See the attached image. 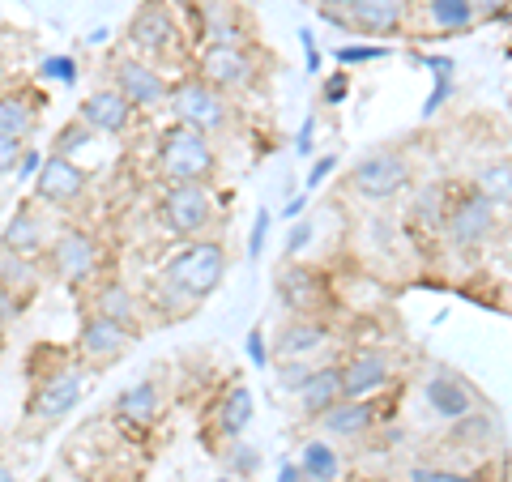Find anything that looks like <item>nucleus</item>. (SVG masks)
Returning <instances> with one entry per match:
<instances>
[{
    "mask_svg": "<svg viewBox=\"0 0 512 482\" xmlns=\"http://www.w3.org/2000/svg\"><path fill=\"white\" fill-rule=\"evenodd\" d=\"M222 278H227V248L218 244V239H192V244H184L180 252L167 261L163 269V291L184 303V308H192V303L210 299Z\"/></svg>",
    "mask_w": 512,
    "mask_h": 482,
    "instance_id": "1",
    "label": "nucleus"
},
{
    "mask_svg": "<svg viewBox=\"0 0 512 482\" xmlns=\"http://www.w3.org/2000/svg\"><path fill=\"white\" fill-rule=\"evenodd\" d=\"M218 171V154L210 146V133L188 124H171L158 141V175L171 184H210Z\"/></svg>",
    "mask_w": 512,
    "mask_h": 482,
    "instance_id": "2",
    "label": "nucleus"
},
{
    "mask_svg": "<svg viewBox=\"0 0 512 482\" xmlns=\"http://www.w3.org/2000/svg\"><path fill=\"white\" fill-rule=\"evenodd\" d=\"M158 218L163 227L180 239H197L210 231L214 222V197L205 184H171L163 192V205H158Z\"/></svg>",
    "mask_w": 512,
    "mask_h": 482,
    "instance_id": "3",
    "label": "nucleus"
},
{
    "mask_svg": "<svg viewBox=\"0 0 512 482\" xmlns=\"http://www.w3.org/2000/svg\"><path fill=\"white\" fill-rule=\"evenodd\" d=\"M167 107L175 124H188V128H201V133H218L227 124V99L222 90H214L205 77H192V82H180L171 94H167Z\"/></svg>",
    "mask_w": 512,
    "mask_h": 482,
    "instance_id": "4",
    "label": "nucleus"
},
{
    "mask_svg": "<svg viewBox=\"0 0 512 482\" xmlns=\"http://www.w3.org/2000/svg\"><path fill=\"white\" fill-rule=\"evenodd\" d=\"M350 188L367 201H393L410 188V163L393 150H372L363 154L355 171H350Z\"/></svg>",
    "mask_w": 512,
    "mask_h": 482,
    "instance_id": "5",
    "label": "nucleus"
},
{
    "mask_svg": "<svg viewBox=\"0 0 512 482\" xmlns=\"http://www.w3.org/2000/svg\"><path fill=\"white\" fill-rule=\"evenodd\" d=\"M133 342H137V329H128V325H120V320H107L99 312H90L82 333H77V359L90 363V367H107V363H116Z\"/></svg>",
    "mask_w": 512,
    "mask_h": 482,
    "instance_id": "6",
    "label": "nucleus"
},
{
    "mask_svg": "<svg viewBox=\"0 0 512 482\" xmlns=\"http://www.w3.org/2000/svg\"><path fill=\"white\" fill-rule=\"evenodd\" d=\"M47 261L60 282H90L99 273V239L90 231H60L47 244Z\"/></svg>",
    "mask_w": 512,
    "mask_h": 482,
    "instance_id": "7",
    "label": "nucleus"
},
{
    "mask_svg": "<svg viewBox=\"0 0 512 482\" xmlns=\"http://www.w3.org/2000/svg\"><path fill=\"white\" fill-rule=\"evenodd\" d=\"M111 86H116L137 111L163 107L167 94H171L167 82H163V73H158L154 64H146V60H116L111 64Z\"/></svg>",
    "mask_w": 512,
    "mask_h": 482,
    "instance_id": "8",
    "label": "nucleus"
},
{
    "mask_svg": "<svg viewBox=\"0 0 512 482\" xmlns=\"http://www.w3.org/2000/svg\"><path fill=\"white\" fill-rule=\"evenodd\" d=\"M495 231V201H487L483 192H470L466 201H457L448 210V222H444V235L453 239V248H478L487 244Z\"/></svg>",
    "mask_w": 512,
    "mask_h": 482,
    "instance_id": "9",
    "label": "nucleus"
},
{
    "mask_svg": "<svg viewBox=\"0 0 512 482\" xmlns=\"http://www.w3.org/2000/svg\"><path fill=\"white\" fill-rule=\"evenodd\" d=\"M175 39H180V26H175L171 9L163 5V0H146V5L133 13V22H128V43H133L137 52H146V56L171 52Z\"/></svg>",
    "mask_w": 512,
    "mask_h": 482,
    "instance_id": "10",
    "label": "nucleus"
},
{
    "mask_svg": "<svg viewBox=\"0 0 512 482\" xmlns=\"http://www.w3.org/2000/svg\"><path fill=\"white\" fill-rule=\"evenodd\" d=\"M423 397H427V410L444 423H461L478 410V393L453 372H431L423 380Z\"/></svg>",
    "mask_w": 512,
    "mask_h": 482,
    "instance_id": "11",
    "label": "nucleus"
},
{
    "mask_svg": "<svg viewBox=\"0 0 512 482\" xmlns=\"http://www.w3.org/2000/svg\"><path fill=\"white\" fill-rule=\"evenodd\" d=\"M86 192V171L77 158H64V154H52L43 158V167L35 175V197L47 201V205H73L82 201Z\"/></svg>",
    "mask_w": 512,
    "mask_h": 482,
    "instance_id": "12",
    "label": "nucleus"
},
{
    "mask_svg": "<svg viewBox=\"0 0 512 482\" xmlns=\"http://www.w3.org/2000/svg\"><path fill=\"white\" fill-rule=\"evenodd\" d=\"M342 397H376L380 389H389L393 380V359L384 350H355L342 367Z\"/></svg>",
    "mask_w": 512,
    "mask_h": 482,
    "instance_id": "13",
    "label": "nucleus"
},
{
    "mask_svg": "<svg viewBox=\"0 0 512 482\" xmlns=\"http://www.w3.org/2000/svg\"><path fill=\"white\" fill-rule=\"evenodd\" d=\"M77 401H82V372H77V367H64V372L47 376L35 389V397H30V419L56 423L69 410H77Z\"/></svg>",
    "mask_w": 512,
    "mask_h": 482,
    "instance_id": "14",
    "label": "nucleus"
},
{
    "mask_svg": "<svg viewBox=\"0 0 512 482\" xmlns=\"http://www.w3.org/2000/svg\"><path fill=\"white\" fill-rule=\"evenodd\" d=\"M133 116H137V107L128 103L116 86H103V90L86 94L82 111H77V120L90 124L94 133H107V137H120V133H128V124H133Z\"/></svg>",
    "mask_w": 512,
    "mask_h": 482,
    "instance_id": "15",
    "label": "nucleus"
},
{
    "mask_svg": "<svg viewBox=\"0 0 512 482\" xmlns=\"http://www.w3.org/2000/svg\"><path fill=\"white\" fill-rule=\"evenodd\" d=\"M201 77L210 82L214 90H239L252 82V60L239 52V47H222V43H210V52L201 56Z\"/></svg>",
    "mask_w": 512,
    "mask_h": 482,
    "instance_id": "16",
    "label": "nucleus"
},
{
    "mask_svg": "<svg viewBox=\"0 0 512 482\" xmlns=\"http://www.w3.org/2000/svg\"><path fill=\"white\" fill-rule=\"evenodd\" d=\"M372 423H376L372 397H342V401H333V406L320 414L325 436H338V440H359V436L372 431Z\"/></svg>",
    "mask_w": 512,
    "mask_h": 482,
    "instance_id": "17",
    "label": "nucleus"
},
{
    "mask_svg": "<svg viewBox=\"0 0 512 482\" xmlns=\"http://www.w3.org/2000/svg\"><path fill=\"white\" fill-rule=\"evenodd\" d=\"M346 22L359 35H393L406 22V0H355L346 9Z\"/></svg>",
    "mask_w": 512,
    "mask_h": 482,
    "instance_id": "18",
    "label": "nucleus"
},
{
    "mask_svg": "<svg viewBox=\"0 0 512 482\" xmlns=\"http://www.w3.org/2000/svg\"><path fill=\"white\" fill-rule=\"evenodd\" d=\"M278 295H282L286 308L308 316V312H320V303H325V286H320L316 269L291 265V269H282V278H278Z\"/></svg>",
    "mask_w": 512,
    "mask_h": 482,
    "instance_id": "19",
    "label": "nucleus"
},
{
    "mask_svg": "<svg viewBox=\"0 0 512 482\" xmlns=\"http://www.w3.org/2000/svg\"><path fill=\"white\" fill-rule=\"evenodd\" d=\"M333 342L329 329L325 325H316V320H291V325L282 329L278 337V355L282 359H316V355H325V346Z\"/></svg>",
    "mask_w": 512,
    "mask_h": 482,
    "instance_id": "20",
    "label": "nucleus"
},
{
    "mask_svg": "<svg viewBox=\"0 0 512 482\" xmlns=\"http://www.w3.org/2000/svg\"><path fill=\"white\" fill-rule=\"evenodd\" d=\"M333 401H342V376H338V367H312L308 380H303V389H299V406L308 419H320Z\"/></svg>",
    "mask_w": 512,
    "mask_h": 482,
    "instance_id": "21",
    "label": "nucleus"
},
{
    "mask_svg": "<svg viewBox=\"0 0 512 482\" xmlns=\"http://www.w3.org/2000/svg\"><path fill=\"white\" fill-rule=\"evenodd\" d=\"M299 474L303 482H338L342 478V457L325 436H312L303 440L299 448Z\"/></svg>",
    "mask_w": 512,
    "mask_h": 482,
    "instance_id": "22",
    "label": "nucleus"
},
{
    "mask_svg": "<svg viewBox=\"0 0 512 482\" xmlns=\"http://www.w3.org/2000/svg\"><path fill=\"white\" fill-rule=\"evenodd\" d=\"M116 410H120V419H128V423L150 427L158 414H163V389H158L154 380H141V384H133V389L120 393Z\"/></svg>",
    "mask_w": 512,
    "mask_h": 482,
    "instance_id": "23",
    "label": "nucleus"
},
{
    "mask_svg": "<svg viewBox=\"0 0 512 482\" xmlns=\"http://www.w3.org/2000/svg\"><path fill=\"white\" fill-rule=\"evenodd\" d=\"M0 248L18 252V256H39L47 248V227L35 210H18L13 222L5 227V239H0Z\"/></svg>",
    "mask_w": 512,
    "mask_h": 482,
    "instance_id": "24",
    "label": "nucleus"
},
{
    "mask_svg": "<svg viewBox=\"0 0 512 482\" xmlns=\"http://www.w3.org/2000/svg\"><path fill=\"white\" fill-rule=\"evenodd\" d=\"M39 282H43V273L35 265V256H18V252L0 248V291H13L18 299H26L39 291Z\"/></svg>",
    "mask_w": 512,
    "mask_h": 482,
    "instance_id": "25",
    "label": "nucleus"
},
{
    "mask_svg": "<svg viewBox=\"0 0 512 482\" xmlns=\"http://www.w3.org/2000/svg\"><path fill=\"white\" fill-rule=\"evenodd\" d=\"M252 410H256L252 393L244 389V384H231V389L222 393L218 410H214V423H218V431H222V436H227V440H235L239 431H244V427L252 423Z\"/></svg>",
    "mask_w": 512,
    "mask_h": 482,
    "instance_id": "26",
    "label": "nucleus"
},
{
    "mask_svg": "<svg viewBox=\"0 0 512 482\" xmlns=\"http://www.w3.org/2000/svg\"><path fill=\"white\" fill-rule=\"evenodd\" d=\"M448 210H453V205H448V184H427L410 205V222L419 231H444Z\"/></svg>",
    "mask_w": 512,
    "mask_h": 482,
    "instance_id": "27",
    "label": "nucleus"
},
{
    "mask_svg": "<svg viewBox=\"0 0 512 482\" xmlns=\"http://www.w3.org/2000/svg\"><path fill=\"white\" fill-rule=\"evenodd\" d=\"M94 312L107 316V320H120V325H128V329H137V299L124 282H103L99 291H94Z\"/></svg>",
    "mask_w": 512,
    "mask_h": 482,
    "instance_id": "28",
    "label": "nucleus"
},
{
    "mask_svg": "<svg viewBox=\"0 0 512 482\" xmlns=\"http://www.w3.org/2000/svg\"><path fill=\"white\" fill-rule=\"evenodd\" d=\"M39 124V107L26 99V94H0V133L9 137H30Z\"/></svg>",
    "mask_w": 512,
    "mask_h": 482,
    "instance_id": "29",
    "label": "nucleus"
},
{
    "mask_svg": "<svg viewBox=\"0 0 512 482\" xmlns=\"http://www.w3.org/2000/svg\"><path fill=\"white\" fill-rule=\"evenodd\" d=\"M474 5L470 0H427V22L444 30V35H461V30L474 26Z\"/></svg>",
    "mask_w": 512,
    "mask_h": 482,
    "instance_id": "30",
    "label": "nucleus"
},
{
    "mask_svg": "<svg viewBox=\"0 0 512 482\" xmlns=\"http://www.w3.org/2000/svg\"><path fill=\"white\" fill-rule=\"evenodd\" d=\"M239 22H235V9L227 5V0H214L210 13H205V39L210 43H222V47H235L239 43Z\"/></svg>",
    "mask_w": 512,
    "mask_h": 482,
    "instance_id": "31",
    "label": "nucleus"
},
{
    "mask_svg": "<svg viewBox=\"0 0 512 482\" xmlns=\"http://www.w3.org/2000/svg\"><path fill=\"white\" fill-rule=\"evenodd\" d=\"M427 69H431V77H436V90L427 94V103H423V116H436L440 111V103L453 94V69L457 64L448 60V56H427Z\"/></svg>",
    "mask_w": 512,
    "mask_h": 482,
    "instance_id": "32",
    "label": "nucleus"
},
{
    "mask_svg": "<svg viewBox=\"0 0 512 482\" xmlns=\"http://www.w3.org/2000/svg\"><path fill=\"white\" fill-rule=\"evenodd\" d=\"M474 188L495 205H512V167L508 163H491L483 175H478Z\"/></svg>",
    "mask_w": 512,
    "mask_h": 482,
    "instance_id": "33",
    "label": "nucleus"
},
{
    "mask_svg": "<svg viewBox=\"0 0 512 482\" xmlns=\"http://www.w3.org/2000/svg\"><path fill=\"white\" fill-rule=\"evenodd\" d=\"M94 141V128L90 124H82V120H73L69 128H60V137H56V146H52V154H64V158H73L82 146H90Z\"/></svg>",
    "mask_w": 512,
    "mask_h": 482,
    "instance_id": "34",
    "label": "nucleus"
},
{
    "mask_svg": "<svg viewBox=\"0 0 512 482\" xmlns=\"http://www.w3.org/2000/svg\"><path fill=\"white\" fill-rule=\"evenodd\" d=\"M410 482H487V478L466 474V470H444V465H414Z\"/></svg>",
    "mask_w": 512,
    "mask_h": 482,
    "instance_id": "35",
    "label": "nucleus"
},
{
    "mask_svg": "<svg viewBox=\"0 0 512 482\" xmlns=\"http://www.w3.org/2000/svg\"><path fill=\"white\" fill-rule=\"evenodd\" d=\"M389 47L384 43H346L338 47V64H372V60H384Z\"/></svg>",
    "mask_w": 512,
    "mask_h": 482,
    "instance_id": "36",
    "label": "nucleus"
},
{
    "mask_svg": "<svg viewBox=\"0 0 512 482\" xmlns=\"http://www.w3.org/2000/svg\"><path fill=\"white\" fill-rule=\"evenodd\" d=\"M39 73L47 77V82H60V86H73V82H77V64H73V56H47Z\"/></svg>",
    "mask_w": 512,
    "mask_h": 482,
    "instance_id": "37",
    "label": "nucleus"
},
{
    "mask_svg": "<svg viewBox=\"0 0 512 482\" xmlns=\"http://www.w3.org/2000/svg\"><path fill=\"white\" fill-rule=\"evenodd\" d=\"M231 470H235V478H248V474H256L261 470V453H256L252 444H231Z\"/></svg>",
    "mask_w": 512,
    "mask_h": 482,
    "instance_id": "38",
    "label": "nucleus"
},
{
    "mask_svg": "<svg viewBox=\"0 0 512 482\" xmlns=\"http://www.w3.org/2000/svg\"><path fill=\"white\" fill-rule=\"evenodd\" d=\"M308 372L312 367L303 363V359H282V372H278V384L286 393H299L303 389V380H308Z\"/></svg>",
    "mask_w": 512,
    "mask_h": 482,
    "instance_id": "39",
    "label": "nucleus"
},
{
    "mask_svg": "<svg viewBox=\"0 0 512 482\" xmlns=\"http://www.w3.org/2000/svg\"><path fill=\"white\" fill-rule=\"evenodd\" d=\"M22 150H26V141H22V137L0 133V175H13V171H18Z\"/></svg>",
    "mask_w": 512,
    "mask_h": 482,
    "instance_id": "40",
    "label": "nucleus"
},
{
    "mask_svg": "<svg viewBox=\"0 0 512 482\" xmlns=\"http://www.w3.org/2000/svg\"><path fill=\"white\" fill-rule=\"evenodd\" d=\"M269 227H274V214L269 210H256V222H252V235H248V256L256 261V256L265 252V239H269Z\"/></svg>",
    "mask_w": 512,
    "mask_h": 482,
    "instance_id": "41",
    "label": "nucleus"
},
{
    "mask_svg": "<svg viewBox=\"0 0 512 482\" xmlns=\"http://www.w3.org/2000/svg\"><path fill=\"white\" fill-rule=\"evenodd\" d=\"M312 244V222H295V227H291V235H286V261H291V256H299L303 248H308Z\"/></svg>",
    "mask_w": 512,
    "mask_h": 482,
    "instance_id": "42",
    "label": "nucleus"
},
{
    "mask_svg": "<svg viewBox=\"0 0 512 482\" xmlns=\"http://www.w3.org/2000/svg\"><path fill=\"white\" fill-rule=\"evenodd\" d=\"M346 94H350V77L346 73H333L329 82H325V90H320V99H325L329 107H338V103H346Z\"/></svg>",
    "mask_w": 512,
    "mask_h": 482,
    "instance_id": "43",
    "label": "nucleus"
},
{
    "mask_svg": "<svg viewBox=\"0 0 512 482\" xmlns=\"http://www.w3.org/2000/svg\"><path fill=\"white\" fill-rule=\"evenodd\" d=\"M22 303H26V299H18L13 291H0V329L13 325V320L22 316Z\"/></svg>",
    "mask_w": 512,
    "mask_h": 482,
    "instance_id": "44",
    "label": "nucleus"
},
{
    "mask_svg": "<svg viewBox=\"0 0 512 482\" xmlns=\"http://www.w3.org/2000/svg\"><path fill=\"white\" fill-rule=\"evenodd\" d=\"M248 359H252L256 367H265V363H269V346H265V333H261V325H256V329L248 333Z\"/></svg>",
    "mask_w": 512,
    "mask_h": 482,
    "instance_id": "45",
    "label": "nucleus"
},
{
    "mask_svg": "<svg viewBox=\"0 0 512 482\" xmlns=\"http://www.w3.org/2000/svg\"><path fill=\"white\" fill-rule=\"evenodd\" d=\"M333 167H338V158H333V154L316 158V163H312V171H308V188H320V184H325L329 175H333Z\"/></svg>",
    "mask_w": 512,
    "mask_h": 482,
    "instance_id": "46",
    "label": "nucleus"
},
{
    "mask_svg": "<svg viewBox=\"0 0 512 482\" xmlns=\"http://www.w3.org/2000/svg\"><path fill=\"white\" fill-rule=\"evenodd\" d=\"M312 146H316V116H308V120H303L299 137H295V154H303V158H308V154H312Z\"/></svg>",
    "mask_w": 512,
    "mask_h": 482,
    "instance_id": "47",
    "label": "nucleus"
},
{
    "mask_svg": "<svg viewBox=\"0 0 512 482\" xmlns=\"http://www.w3.org/2000/svg\"><path fill=\"white\" fill-rule=\"evenodd\" d=\"M39 167H43V154L39 150H22V158H18V180H35Z\"/></svg>",
    "mask_w": 512,
    "mask_h": 482,
    "instance_id": "48",
    "label": "nucleus"
},
{
    "mask_svg": "<svg viewBox=\"0 0 512 482\" xmlns=\"http://www.w3.org/2000/svg\"><path fill=\"white\" fill-rule=\"evenodd\" d=\"M478 18H504V13L512 9V0H470Z\"/></svg>",
    "mask_w": 512,
    "mask_h": 482,
    "instance_id": "49",
    "label": "nucleus"
},
{
    "mask_svg": "<svg viewBox=\"0 0 512 482\" xmlns=\"http://www.w3.org/2000/svg\"><path fill=\"white\" fill-rule=\"evenodd\" d=\"M299 43H303V60H308V73H316V69H320V52H316L312 30H299Z\"/></svg>",
    "mask_w": 512,
    "mask_h": 482,
    "instance_id": "50",
    "label": "nucleus"
},
{
    "mask_svg": "<svg viewBox=\"0 0 512 482\" xmlns=\"http://www.w3.org/2000/svg\"><path fill=\"white\" fill-rule=\"evenodd\" d=\"M303 210H308V197H291V201L282 205V218H286V222H299Z\"/></svg>",
    "mask_w": 512,
    "mask_h": 482,
    "instance_id": "51",
    "label": "nucleus"
},
{
    "mask_svg": "<svg viewBox=\"0 0 512 482\" xmlns=\"http://www.w3.org/2000/svg\"><path fill=\"white\" fill-rule=\"evenodd\" d=\"M278 482H303V474H299V461L282 457V465H278Z\"/></svg>",
    "mask_w": 512,
    "mask_h": 482,
    "instance_id": "52",
    "label": "nucleus"
},
{
    "mask_svg": "<svg viewBox=\"0 0 512 482\" xmlns=\"http://www.w3.org/2000/svg\"><path fill=\"white\" fill-rule=\"evenodd\" d=\"M355 0H316V9H333V13H346Z\"/></svg>",
    "mask_w": 512,
    "mask_h": 482,
    "instance_id": "53",
    "label": "nucleus"
},
{
    "mask_svg": "<svg viewBox=\"0 0 512 482\" xmlns=\"http://www.w3.org/2000/svg\"><path fill=\"white\" fill-rule=\"evenodd\" d=\"M0 482H18V474H13V470H9V465H5V461H0Z\"/></svg>",
    "mask_w": 512,
    "mask_h": 482,
    "instance_id": "54",
    "label": "nucleus"
},
{
    "mask_svg": "<svg viewBox=\"0 0 512 482\" xmlns=\"http://www.w3.org/2000/svg\"><path fill=\"white\" fill-rule=\"evenodd\" d=\"M0 82H5V64H0Z\"/></svg>",
    "mask_w": 512,
    "mask_h": 482,
    "instance_id": "55",
    "label": "nucleus"
},
{
    "mask_svg": "<svg viewBox=\"0 0 512 482\" xmlns=\"http://www.w3.org/2000/svg\"><path fill=\"white\" fill-rule=\"evenodd\" d=\"M218 482H239V478H218Z\"/></svg>",
    "mask_w": 512,
    "mask_h": 482,
    "instance_id": "56",
    "label": "nucleus"
},
{
    "mask_svg": "<svg viewBox=\"0 0 512 482\" xmlns=\"http://www.w3.org/2000/svg\"><path fill=\"white\" fill-rule=\"evenodd\" d=\"M504 18H512V9H508V13H504Z\"/></svg>",
    "mask_w": 512,
    "mask_h": 482,
    "instance_id": "57",
    "label": "nucleus"
}]
</instances>
